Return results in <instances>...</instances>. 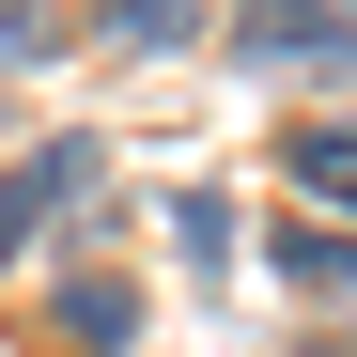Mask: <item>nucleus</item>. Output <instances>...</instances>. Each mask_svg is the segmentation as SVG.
Masks as SVG:
<instances>
[{
    "instance_id": "obj_1",
    "label": "nucleus",
    "mask_w": 357,
    "mask_h": 357,
    "mask_svg": "<svg viewBox=\"0 0 357 357\" xmlns=\"http://www.w3.org/2000/svg\"><path fill=\"white\" fill-rule=\"evenodd\" d=\"M78 187H93V140H47V155H16V171H0V264H16V249H31V233L63 218Z\"/></svg>"
},
{
    "instance_id": "obj_2",
    "label": "nucleus",
    "mask_w": 357,
    "mask_h": 357,
    "mask_svg": "<svg viewBox=\"0 0 357 357\" xmlns=\"http://www.w3.org/2000/svg\"><path fill=\"white\" fill-rule=\"evenodd\" d=\"M233 47H249V63H357V16H342V0H249V31H233Z\"/></svg>"
},
{
    "instance_id": "obj_3",
    "label": "nucleus",
    "mask_w": 357,
    "mask_h": 357,
    "mask_svg": "<svg viewBox=\"0 0 357 357\" xmlns=\"http://www.w3.org/2000/svg\"><path fill=\"white\" fill-rule=\"evenodd\" d=\"M125 326H140V280H63L47 295V342L63 357H125Z\"/></svg>"
},
{
    "instance_id": "obj_4",
    "label": "nucleus",
    "mask_w": 357,
    "mask_h": 357,
    "mask_svg": "<svg viewBox=\"0 0 357 357\" xmlns=\"http://www.w3.org/2000/svg\"><path fill=\"white\" fill-rule=\"evenodd\" d=\"M280 280H295V295H342V311H357V233H280Z\"/></svg>"
},
{
    "instance_id": "obj_5",
    "label": "nucleus",
    "mask_w": 357,
    "mask_h": 357,
    "mask_svg": "<svg viewBox=\"0 0 357 357\" xmlns=\"http://www.w3.org/2000/svg\"><path fill=\"white\" fill-rule=\"evenodd\" d=\"M295 187H311V202H342V218H357V125H311V140H295Z\"/></svg>"
},
{
    "instance_id": "obj_6",
    "label": "nucleus",
    "mask_w": 357,
    "mask_h": 357,
    "mask_svg": "<svg viewBox=\"0 0 357 357\" xmlns=\"http://www.w3.org/2000/svg\"><path fill=\"white\" fill-rule=\"evenodd\" d=\"M171 233H187V264H233V218H218V187H187V202H171Z\"/></svg>"
},
{
    "instance_id": "obj_7",
    "label": "nucleus",
    "mask_w": 357,
    "mask_h": 357,
    "mask_svg": "<svg viewBox=\"0 0 357 357\" xmlns=\"http://www.w3.org/2000/svg\"><path fill=\"white\" fill-rule=\"evenodd\" d=\"M47 63V0H0V78H31Z\"/></svg>"
},
{
    "instance_id": "obj_8",
    "label": "nucleus",
    "mask_w": 357,
    "mask_h": 357,
    "mask_svg": "<svg viewBox=\"0 0 357 357\" xmlns=\"http://www.w3.org/2000/svg\"><path fill=\"white\" fill-rule=\"evenodd\" d=\"M109 31H140V47H187V0H93Z\"/></svg>"
},
{
    "instance_id": "obj_9",
    "label": "nucleus",
    "mask_w": 357,
    "mask_h": 357,
    "mask_svg": "<svg viewBox=\"0 0 357 357\" xmlns=\"http://www.w3.org/2000/svg\"><path fill=\"white\" fill-rule=\"evenodd\" d=\"M342 16H357V0H342Z\"/></svg>"
}]
</instances>
